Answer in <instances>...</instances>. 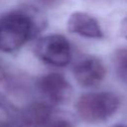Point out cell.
I'll return each mask as SVG.
<instances>
[{"label": "cell", "mask_w": 127, "mask_h": 127, "mask_svg": "<svg viewBox=\"0 0 127 127\" xmlns=\"http://www.w3.org/2000/svg\"><path fill=\"white\" fill-rule=\"evenodd\" d=\"M46 18L34 7L14 10L0 16V51L12 53L21 49L46 26Z\"/></svg>", "instance_id": "6da1fadb"}, {"label": "cell", "mask_w": 127, "mask_h": 127, "mask_svg": "<svg viewBox=\"0 0 127 127\" xmlns=\"http://www.w3.org/2000/svg\"><path fill=\"white\" fill-rule=\"evenodd\" d=\"M52 108L44 102H34L25 107L16 119L0 127H46L51 119Z\"/></svg>", "instance_id": "5b68a950"}, {"label": "cell", "mask_w": 127, "mask_h": 127, "mask_svg": "<svg viewBox=\"0 0 127 127\" xmlns=\"http://www.w3.org/2000/svg\"><path fill=\"white\" fill-rule=\"evenodd\" d=\"M67 30L75 35L89 39H102L103 31L97 20L84 12H74L67 20Z\"/></svg>", "instance_id": "52a82bcc"}, {"label": "cell", "mask_w": 127, "mask_h": 127, "mask_svg": "<svg viewBox=\"0 0 127 127\" xmlns=\"http://www.w3.org/2000/svg\"><path fill=\"white\" fill-rule=\"evenodd\" d=\"M113 61L118 78L127 83V48L117 50L114 54Z\"/></svg>", "instance_id": "ba28073f"}, {"label": "cell", "mask_w": 127, "mask_h": 127, "mask_svg": "<svg viewBox=\"0 0 127 127\" xmlns=\"http://www.w3.org/2000/svg\"><path fill=\"white\" fill-rule=\"evenodd\" d=\"M120 104L116 94L109 91L82 94L75 103L78 117L88 123H99L112 116Z\"/></svg>", "instance_id": "7a4b0ae2"}, {"label": "cell", "mask_w": 127, "mask_h": 127, "mask_svg": "<svg viewBox=\"0 0 127 127\" xmlns=\"http://www.w3.org/2000/svg\"><path fill=\"white\" fill-rule=\"evenodd\" d=\"M6 83H7L6 74L4 72V69L0 65V87H5L6 86Z\"/></svg>", "instance_id": "7c38bea8"}, {"label": "cell", "mask_w": 127, "mask_h": 127, "mask_svg": "<svg viewBox=\"0 0 127 127\" xmlns=\"http://www.w3.org/2000/svg\"><path fill=\"white\" fill-rule=\"evenodd\" d=\"M64 1V0H41V2L48 7H57Z\"/></svg>", "instance_id": "30bf717a"}, {"label": "cell", "mask_w": 127, "mask_h": 127, "mask_svg": "<svg viewBox=\"0 0 127 127\" xmlns=\"http://www.w3.org/2000/svg\"><path fill=\"white\" fill-rule=\"evenodd\" d=\"M39 91L51 102L59 104L68 100L71 95V86L64 75L53 72L40 77L37 81Z\"/></svg>", "instance_id": "277c9868"}, {"label": "cell", "mask_w": 127, "mask_h": 127, "mask_svg": "<svg viewBox=\"0 0 127 127\" xmlns=\"http://www.w3.org/2000/svg\"><path fill=\"white\" fill-rule=\"evenodd\" d=\"M36 56L45 64L63 67L71 60V48L67 39L59 34L41 38L35 46Z\"/></svg>", "instance_id": "3957f363"}, {"label": "cell", "mask_w": 127, "mask_h": 127, "mask_svg": "<svg viewBox=\"0 0 127 127\" xmlns=\"http://www.w3.org/2000/svg\"><path fill=\"white\" fill-rule=\"evenodd\" d=\"M113 127H127L126 125H115V126H113Z\"/></svg>", "instance_id": "4fadbf2b"}, {"label": "cell", "mask_w": 127, "mask_h": 127, "mask_svg": "<svg viewBox=\"0 0 127 127\" xmlns=\"http://www.w3.org/2000/svg\"><path fill=\"white\" fill-rule=\"evenodd\" d=\"M73 75L79 85L83 87H93L103 80L105 67L99 59L87 57L74 65Z\"/></svg>", "instance_id": "8992f818"}, {"label": "cell", "mask_w": 127, "mask_h": 127, "mask_svg": "<svg viewBox=\"0 0 127 127\" xmlns=\"http://www.w3.org/2000/svg\"><path fill=\"white\" fill-rule=\"evenodd\" d=\"M120 33L121 35L127 40V17H125L120 25Z\"/></svg>", "instance_id": "8fae6325"}, {"label": "cell", "mask_w": 127, "mask_h": 127, "mask_svg": "<svg viewBox=\"0 0 127 127\" xmlns=\"http://www.w3.org/2000/svg\"><path fill=\"white\" fill-rule=\"evenodd\" d=\"M46 127H72V125L66 120H57L53 123L48 124Z\"/></svg>", "instance_id": "9c48e42d"}]
</instances>
